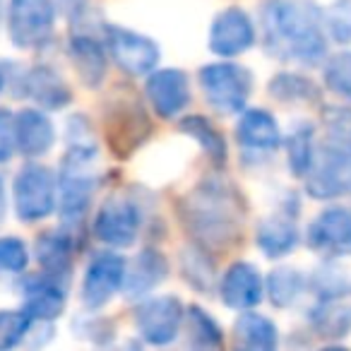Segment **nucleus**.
I'll list each match as a JSON object with an SVG mask.
<instances>
[{
    "label": "nucleus",
    "mask_w": 351,
    "mask_h": 351,
    "mask_svg": "<svg viewBox=\"0 0 351 351\" xmlns=\"http://www.w3.org/2000/svg\"><path fill=\"white\" fill-rule=\"evenodd\" d=\"M265 39L274 56L296 63H317L327 51L325 20L313 0H269Z\"/></svg>",
    "instance_id": "obj_1"
},
{
    "label": "nucleus",
    "mask_w": 351,
    "mask_h": 351,
    "mask_svg": "<svg viewBox=\"0 0 351 351\" xmlns=\"http://www.w3.org/2000/svg\"><path fill=\"white\" fill-rule=\"evenodd\" d=\"M181 219L205 248H224L241 234L243 207L231 186L205 181L183 200Z\"/></svg>",
    "instance_id": "obj_2"
},
{
    "label": "nucleus",
    "mask_w": 351,
    "mask_h": 351,
    "mask_svg": "<svg viewBox=\"0 0 351 351\" xmlns=\"http://www.w3.org/2000/svg\"><path fill=\"white\" fill-rule=\"evenodd\" d=\"M97 140H68L58 173V212L68 224L80 221L97 188Z\"/></svg>",
    "instance_id": "obj_3"
},
{
    "label": "nucleus",
    "mask_w": 351,
    "mask_h": 351,
    "mask_svg": "<svg viewBox=\"0 0 351 351\" xmlns=\"http://www.w3.org/2000/svg\"><path fill=\"white\" fill-rule=\"evenodd\" d=\"M200 89L217 113H239L253 92V75L239 63H212L200 70Z\"/></svg>",
    "instance_id": "obj_4"
},
{
    "label": "nucleus",
    "mask_w": 351,
    "mask_h": 351,
    "mask_svg": "<svg viewBox=\"0 0 351 351\" xmlns=\"http://www.w3.org/2000/svg\"><path fill=\"white\" fill-rule=\"evenodd\" d=\"M15 212L20 221L46 219L58 202V178L44 164H27L20 169L12 186Z\"/></svg>",
    "instance_id": "obj_5"
},
{
    "label": "nucleus",
    "mask_w": 351,
    "mask_h": 351,
    "mask_svg": "<svg viewBox=\"0 0 351 351\" xmlns=\"http://www.w3.org/2000/svg\"><path fill=\"white\" fill-rule=\"evenodd\" d=\"M306 191L315 200H335L351 191V149L330 142L315 152L306 173Z\"/></svg>",
    "instance_id": "obj_6"
},
{
    "label": "nucleus",
    "mask_w": 351,
    "mask_h": 351,
    "mask_svg": "<svg viewBox=\"0 0 351 351\" xmlns=\"http://www.w3.org/2000/svg\"><path fill=\"white\" fill-rule=\"evenodd\" d=\"M53 0H10L8 34L17 49H39L53 34Z\"/></svg>",
    "instance_id": "obj_7"
},
{
    "label": "nucleus",
    "mask_w": 351,
    "mask_h": 351,
    "mask_svg": "<svg viewBox=\"0 0 351 351\" xmlns=\"http://www.w3.org/2000/svg\"><path fill=\"white\" fill-rule=\"evenodd\" d=\"M142 215L130 197H106L94 217V236L108 248H128L140 234Z\"/></svg>",
    "instance_id": "obj_8"
},
{
    "label": "nucleus",
    "mask_w": 351,
    "mask_h": 351,
    "mask_svg": "<svg viewBox=\"0 0 351 351\" xmlns=\"http://www.w3.org/2000/svg\"><path fill=\"white\" fill-rule=\"evenodd\" d=\"M106 46L113 63L130 77L149 75L152 70H156L161 58L159 46L154 41L125 27H106Z\"/></svg>",
    "instance_id": "obj_9"
},
{
    "label": "nucleus",
    "mask_w": 351,
    "mask_h": 351,
    "mask_svg": "<svg viewBox=\"0 0 351 351\" xmlns=\"http://www.w3.org/2000/svg\"><path fill=\"white\" fill-rule=\"evenodd\" d=\"M183 320H186V311L176 296L149 298L135 311V327L140 337L156 346L173 341Z\"/></svg>",
    "instance_id": "obj_10"
},
{
    "label": "nucleus",
    "mask_w": 351,
    "mask_h": 351,
    "mask_svg": "<svg viewBox=\"0 0 351 351\" xmlns=\"http://www.w3.org/2000/svg\"><path fill=\"white\" fill-rule=\"evenodd\" d=\"M106 130L113 154L118 156H128L135 147L142 145L149 125L137 99H111L106 108Z\"/></svg>",
    "instance_id": "obj_11"
},
{
    "label": "nucleus",
    "mask_w": 351,
    "mask_h": 351,
    "mask_svg": "<svg viewBox=\"0 0 351 351\" xmlns=\"http://www.w3.org/2000/svg\"><path fill=\"white\" fill-rule=\"evenodd\" d=\"M128 263L116 253H101L87 265L82 279V303L89 311L104 308L125 282Z\"/></svg>",
    "instance_id": "obj_12"
},
{
    "label": "nucleus",
    "mask_w": 351,
    "mask_h": 351,
    "mask_svg": "<svg viewBox=\"0 0 351 351\" xmlns=\"http://www.w3.org/2000/svg\"><path fill=\"white\" fill-rule=\"evenodd\" d=\"M145 94L156 116L171 121L191 104V82H188V75L183 70H152L147 77Z\"/></svg>",
    "instance_id": "obj_13"
},
{
    "label": "nucleus",
    "mask_w": 351,
    "mask_h": 351,
    "mask_svg": "<svg viewBox=\"0 0 351 351\" xmlns=\"http://www.w3.org/2000/svg\"><path fill=\"white\" fill-rule=\"evenodd\" d=\"M308 245L327 258L351 255V210L330 207L308 226Z\"/></svg>",
    "instance_id": "obj_14"
},
{
    "label": "nucleus",
    "mask_w": 351,
    "mask_h": 351,
    "mask_svg": "<svg viewBox=\"0 0 351 351\" xmlns=\"http://www.w3.org/2000/svg\"><path fill=\"white\" fill-rule=\"evenodd\" d=\"M255 44V25L250 15L241 8H226L212 20L210 27V49L217 56L234 58Z\"/></svg>",
    "instance_id": "obj_15"
},
{
    "label": "nucleus",
    "mask_w": 351,
    "mask_h": 351,
    "mask_svg": "<svg viewBox=\"0 0 351 351\" xmlns=\"http://www.w3.org/2000/svg\"><path fill=\"white\" fill-rule=\"evenodd\" d=\"M265 282L258 267L250 263H234L224 272L219 284V296L224 306L236 311H250L263 301Z\"/></svg>",
    "instance_id": "obj_16"
},
{
    "label": "nucleus",
    "mask_w": 351,
    "mask_h": 351,
    "mask_svg": "<svg viewBox=\"0 0 351 351\" xmlns=\"http://www.w3.org/2000/svg\"><path fill=\"white\" fill-rule=\"evenodd\" d=\"M15 140L22 156L36 159L53 147L56 128L46 113L36 111V108H25L15 116Z\"/></svg>",
    "instance_id": "obj_17"
},
{
    "label": "nucleus",
    "mask_w": 351,
    "mask_h": 351,
    "mask_svg": "<svg viewBox=\"0 0 351 351\" xmlns=\"http://www.w3.org/2000/svg\"><path fill=\"white\" fill-rule=\"evenodd\" d=\"M22 92L36 101L46 111H56V108H65L73 101V92H70L68 82L56 73L49 65H36V68L27 70L25 82H22Z\"/></svg>",
    "instance_id": "obj_18"
},
{
    "label": "nucleus",
    "mask_w": 351,
    "mask_h": 351,
    "mask_svg": "<svg viewBox=\"0 0 351 351\" xmlns=\"http://www.w3.org/2000/svg\"><path fill=\"white\" fill-rule=\"evenodd\" d=\"M239 145L250 152H274L282 145V130L272 113L263 108H250L241 116L239 128H236Z\"/></svg>",
    "instance_id": "obj_19"
},
{
    "label": "nucleus",
    "mask_w": 351,
    "mask_h": 351,
    "mask_svg": "<svg viewBox=\"0 0 351 351\" xmlns=\"http://www.w3.org/2000/svg\"><path fill=\"white\" fill-rule=\"evenodd\" d=\"M63 308H65V287H60L58 282L44 277V274L27 282L22 311H25V315L29 320L51 322L63 313Z\"/></svg>",
    "instance_id": "obj_20"
},
{
    "label": "nucleus",
    "mask_w": 351,
    "mask_h": 351,
    "mask_svg": "<svg viewBox=\"0 0 351 351\" xmlns=\"http://www.w3.org/2000/svg\"><path fill=\"white\" fill-rule=\"evenodd\" d=\"M169 274V263L166 258L154 248H147L125 267V287L128 296H147L154 291Z\"/></svg>",
    "instance_id": "obj_21"
},
{
    "label": "nucleus",
    "mask_w": 351,
    "mask_h": 351,
    "mask_svg": "<svg viewBox=\"0 0 351 351\" xmlns=\"http://www.w3.org/2000/svg\"><path fill=\"white\" fill-rule=\"evenodd\" d=\"M36 260L44 269V277L65 287L73 274V243L68 236L46 231L36 239Z\"/></svg>",
    "instance_id": "obj_22"
},
{
    "label": "nucleus",
    "mask_w": 351,
    "mask_h": 351,
    "mask_svg": "<svg viewBox=\"0 0 351 351\" xmlns=\"http://www.w3.org/2000/svg\"><path fill=\"white\" fill-rule=\"evenodd\" d=\"M298 243V226L291 215H272L260 221L258 245L267 258H284Z\"/></svg>",
    "instance_id": "obj_23"
},
{
    "label": "nucleus",
    "mask_w": 351,
    "mask_h": 351,
    "mask_svg": "<svg viewBox=\"0 0 351 351\" xmlns=\"http://www.w3.org/2000/svg\"><path fill=\"white\" fill-rule=\"evenodd\" d=\"M277 325L260 313L245 311L234 325V344L245 351H272L277 346Z\"/></svg>",
    "instance_id": "obj_24"
},
{
    "label": "nucleus",
    "mask_w": 351,
    "mask_h": 351,
    "mask_svg": "<svg viewBox=\"0 0 351 351\" xmlns=\"http://www.w3.org/2000/svg\"><path fill=\"white\" fill-rule=\"evenodd\" d=\"M70 56L77 68V75L87 87H99L106 77V51L94 36L75 34L70 44Z\"/></svg>",
    "instance_id": "obj_25"
},
{
    "label": "nucleus",
    "mask_w": 351,
    "mask_h": 351,
    "mask_svg": "<svg viewBox=\"0 0 351 351\" xmlns=\"http://www.w3.org/2000/svg\"><path fill=\"white\" fill-rule=\"evenodd\" d=\"M311 325L315 335L325 339H339L351 332V308L339 303L337 298H322L311 313Z\"/></svg>",
    "instance_id": "obj_26"
},
{
    "label": "nucleus",
    "mask_w": 351,
    "mask_h": 351,
    "mask_svg": "<svg viewBox=\"0 0 351 351\" xmlns=\"http://www.w3.org/2000/svg\"><path fill=\"white\" fill-rule=\"evenodd\" d=\"M306 277L296 267H277L267 277V293L269 301L277 308H289L303 296Z\"/></svg>",
    "instance_id": "obj_27"
},
{
    "label": "nucleus",
    "mask_w": 351,
    "mask_h": 351,
    "mask_svg": "<svg viewBox=\"0 0 351 351\" xmlns=\"http://www.w3.org/2000/svg\"><path fill=\"white\" fill-rule=\"evenodd\" d=\"M188 325V344L197 349H219L221 346V327L215 317L200 306L188 308L186 313Z\"/></svg>",
    "instance_id": "obj_28"
},
{
    "label": "nucleus",
    "mask_w": 351,
    "mask_h": 351,
    "mask_svg": "<svg viewBox=\"0 0 351 351\" xmlns=\"http://www.w3.org/2000/svg\"><path fill=\"white\" fill-rule=\"evenodd\" d=\"M181 269L191 287L200 289V291H210L215 287V263H212L210 253H205V250L195 248V245L183 250Z\"/></svg>",
    "instance_id": "obj_29"
},
{
    "label": "nucleus",
    "mask_w": 351,
    "mask_h": 351,
    "mask_svg": "<svg viewBox=\"0 0 351 351\" xmlns=\"http://www.w3.org/2000/svg\"><path fill=\"white\" fill-rule=\"evenodd\" d=\"M181 130L188 132L193 140L200 142V147L215 161H219V164H221V161L226 159V142H224V137H221V132L217 130V128L212 125L207 118H202V116L186 118V121L181 123Z\"/></svg>",
    "instance_id": "obj_30"
},
{
    "label": "nucleus",
    "mask_w": 351,
    "mask_h": 351,
    "mask_svg": "<svg viewBox=\"0 0 351 351\" xmlns=\"http://www.w3.org/2000/svg\"><path fill=\"white\" fill-rule=\"evenodd\" d=\"M269 94L277 97L284 104H306L311 99H317V89L313 87L311 80L301 77V75L282 73L269 82Z\"/></svg>",
    "instance_id": "obj_31"
},
{
    "label": "nucleus",
    "mask_w": 351,
    "mask_h": 351,
    "mask_svg": "<svg viewBox=\"0 0 351 351\" xmlns=\"http://www.w3.org/2000/svg\"><path fill=\"white\" fill-rule=\"evenodd\" d=\"M322 77H325V84L330 92L351 101V51H341V53H335L332 58H327Z\"/></svg>",
    "instance_id": "obj_32"
},
{
    "label": "nucleus",
    "mask_w": 351,
    "mask_h": 351,
    "mask_svg": "<svg viewBox=\"0 0 351 351\" xmlns=\"http://www.w3.org/2000/svg\"><path fill=\"white\" fill-rule=\"evenodd\" d=\"M313 159H315V149H313V128L301 125L291 132L289 137V166L296 176L306 178L308 169H311Z\"/></svg>",
    "instance_id": "obj_33"
},
{
    "label": "nucleus",
    "mask_w": 351,
    "mask_h": 351,
    "mask_svg": "<svg viewBox=\"0 0 351 351\" xmlns=\"http://www.w3.org/2000/svg\"><path fill=\"white\" fill-rule=\"evenodd\" d=\"M322 20H325L327 36L335 44H351V0H335L322 15Z\"/></svg>",
    "instance_id": "obj_34"
},
{
    "label": "nucleus",
    "mask_w": 351,
    "mask_h": 351,
    "mask_svg": "<svg viewBox=\"0 0 351 351\" xmlns=\"http://www.w3.org/2000/svg\"><path fill=\"white\" fill-rule=\"evenodd\" d=\"M313 287L320 293L322 298H341L346 291H349V277L341 267L337 265H322V267L315 269L313 274Z\"/></svg>",
    "instance_id": "obj_35"
},
{
    "label": "nucleus",
    "mask_w": 351,
    "mask_h": 351,
    "mask_svg": "<svg viewBox=\"0 0 351 351\" xmlns=\"http://www.w3.org/2000/svg\"><path fill=\"white\" fill-rule=\"evenodd\" d=\"M32 320L25 311H0V349L17 346L29 332Z\"/></svg>",
    "instance_id": "obj_36"
},
{
    "label": "nucleus",
    "mask_w": 351,
    "mask_h": 351,
    "mask_svg": "<svg viewBox=\"0 0 351 351\" xmlns=\"http://www.w3.org/2000/svg\"><path fill=\"white\" fill-rule=\"evenodd\" d=\"M325 128L330 132L332 142L351 149V108L346 106H330L322 113Z\"/></svg>",
    "instance_id": "obj_37"
},
{
    "label": "nucleus",
    "mask_w": 351,
    "mask_h": 351,
    "mask_svg": "<svg viewBox=\"0 0 351 351\" xmlns=\"http://www.w3.org/2000/svg\"><path fill=\"white\" fill-rule=\"evenodd\" d=\"M27 263H29V253H27V245L20 239H12V236H3L0 239V272H25Z\"/></svg>",
    "instance_id": "obj_38"
},
{
    "label": "nucleus",
    "mask_w": 351,
    "mask_h": 351,
    "mask_svg": "<svg viewBox=\"0 0 351 351\" xmlns=\"http://www.w3.org/2000/svg\"><path fill=\"white\" fill-rule=\"evenodd\" d=\"M17 149L15 140V116L10 111H0V164L12 159V152Z\"/></svg>",
    "instance_id": "obj_39"
},
{
    "label": "nucleus",
    "mask_w": 351,
    "mask_h": 351,
    "mask_svg": "<svg viewBox=\"0 0 351 351\" xmlns=\"http://www.w3.org/2000/svg\"><path fill=\"white\" fill-rule=\"evenodd\" d=\"M60 3H63V5L68 8V10H82L87 0H60Z\"/></svg>",
    "instance_id": "obj_40"
},
{
    "label": "nucleus",
    "mask_w": 351,
    "mask_h": 351,
    "mask_svg": "<svg viewBox=\"0 0 351 351\" xmlns=\"http://www.w3.org/2000/svg\"><path fill=\"white\" fill-rule=\"evenodd\" d=\"M5 219V188H3V181H0V224Z\"/></svg>",
    "instance_id": "obj_41"
},
{
    "label": "nucleus",
    "mask_w": 351,
    "mask_h": 351,
    "mask_svg": "<svg viewBox=\"0 0 351 351\" xmlns=\"http://www.w3.org/2000/svg\"><path fill=\"white\" fill-rule=\"evenodd\" d=\"M3 84H5V73H3V68H0V89H3Z\"/></svg>",
    "instance_id": "obj_42"
},
{
    "label": "nucleus",
    "mask_w": 351,
    "mask_h": 351,
    "mask_svg": "<svg viewBox=\"0 0 351 351\" xmlns=\"http://www.w3.org/2000/svg\"><path fill=\"white\" fill-rule=\"evenodd\" d=\"M0 20H3V0H0Z\"/></svg>",
    "instance_id": "obj_43"
}]
</instances>
